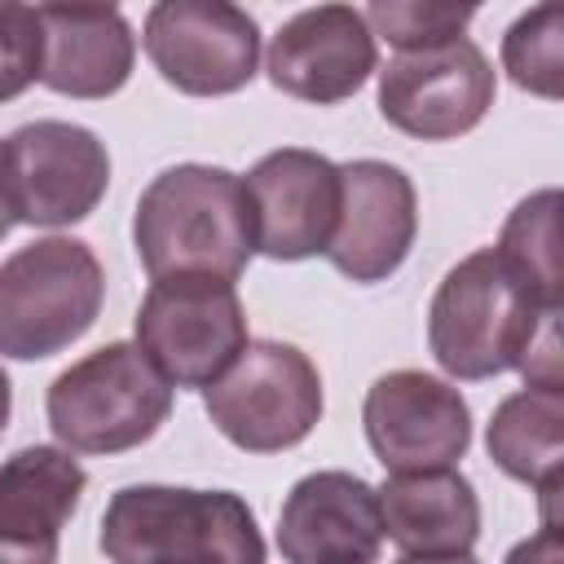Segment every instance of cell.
<instances>
[{"label":"cell","instance_id":"cell-1","mask_svg":"<svg viewBox=\"0 0 564 564\" xmlns=\"http://www.w3.org/2000/svg\"><path fill=\"white\" fill-rule=\"evenodd\" d=\"M132 242L150 278L212 273L238 282L256 251L247 181L212 163L159 172L137 198Z\"/></svg>","mask_w":564,"mask_h":564},{"label":"cell","instance_id":"cell-2","mask_svg":"<svg viewBox=\"0 0 564 564\" xmlns=\"http://www.w3.org/2000/svg\"><path fill=\"white\" fill-rule=\"evenodd\" d=\"M101 555L115 564H260L256 511L234 489L123 485L101 516Z\"/></svg>","mask_w":564,"mask_h":564},{"label":"cell","instance_id":"cell-3","mask_svg":"<svg viewBox=\"0 0 564 564\" xmlns=\"http://www.w3.org/2000/svg\"><path fill=\"white\" fill-rule=\"evenodd\" d=\"M53 436L75 454H123L172 414V379L141 344L115 339L66 366L44 397Z\"/></svg>","mask_w":564,"mask_h":564},{"label":"cell","instance_id":"cell-4","mask_svg":"<svg viewBox=\"0 0 564 564\" xmlns=\"http://www.w3.org/2000/svg\"><path fill=\"white\" fill-rule=\"evenodd\" d=\"M538 304L498 247L463 256L427 304V348L449 379H494L520 366Z\"/></svg>","mask_w":564,"mask_h":564},{"label":"cell","instance_id":"cell-5","mask_svg":"<svg viewBox=\"0 0 564 564\" xmlns=\"http://www.w3.org/2000/svg\"><path fill=\"white\" fill-rule=\"evenodd\" d=\"M106 273L79 238H35L0 264V352L44 361L70 348L101 313Z\"/></svg>","mask_w":564,"mask_h":564},{"label":"cell","instance_id":"cell-6","mask_svg":"<svg viewBox=\"0 0 564 564\" xmlns=\"http://www.w3.org/2000/svg\"><path fill=\"white\" fill-rule=\"evenodd\" d=\"M216 432L247 454H282L322 419V375L295 344L251 339L238 361L203 388Z\"/></svg>","mask_w":564,"mask_h":564},{"label":"cell","instance_id":"cell-7","mask_svg":"<svg viewBox=\"0 0 564 564\" xmlns=\"http://www.w3.org/2000/svg\"><path fill=\"white\" fill-rule=\"evenodd\" d=\"M137 344L172 379V388L216 383L251 344L234 282L212 273L150 278L137 308Z\"/></svg>","mask_w":564,"mask_h":564},{"label":"cell","instance_id":"cell-8","mask_svg":"<svg viewBox=\"0 0 564 564\" xmlns=\"http://www.w3.org/2000/svg\"><path fill=\"white\" fill-rule=\"evenodd\" d=\"M110 185V154L97 132L66 119H35L4 137L9 225L62 229L97 212Z\"/></svg>","mask_w":564,"mask_h":564},{"label":"cell","instance_id":"cell-9","mask_svg":"<svg viewBox=\"0 0 564 564\" xmlns=\"http://www.w3.org/2000/svg\"><path fill=\"white\" fill-rule=\"evenodd\" d=\"M141 48L176 93L229 97L256 79L260 26L238 0H154Z\"/></svg>","mask_w":564,"mask_h":564},{"label":"cell","instance_id":"cell-10","mask_svg":"<svg viewBox=\"0 0 564 564\" xmlns=\"http://www.w3.org/2000/svg\"><path fill=\"white\" fill-rule=\"evenodd\" d=\"M494 66L467 35L401 48L379 70V115L414 141H454L494 106Z\"/></svg>","mask_w":564,"mask_h":564},{"label":"cell","instance_id":"cell-11","mask_svg":"<svg viewBox=\"0 0 564 564\" xmlns=\"http://www.w3.org/2000/svg\"><path fill=\"white\" fill-rule=\"evenodd\" d=\"M361 427L388 471L454 467L471 445V410L449 379L427 370H388L370 383Z\"/></svg>","mask_w":564,"mask_h":564},{"label":"cell","instance_id":"cell-12","mask_svg":"<svg viewBox=\"0 0 564 564\" xmlns=\"http://www.w3.org/2000/svg\"><path fill=\"white\" fill-rule=\"evenodd\" d=\"M256 251L269 260H308L326 256L339 203H344V172L317 150L282 145L269 150L247 176Z\"/></svg>","mask_w":564,"mask_h":564},{"label":"cell","instance_id":"cell-13","mask_svg":"<svg viewBox=\"0 0 564 564\" xmlns=\"http://www.w3.org/2000/svg\"><path fill=\"white\" fill-rule=\"evenodd\" d=\"M264 70L273 88L295 101H313V106L348 101L379 70L375 31L344 0L304 9L286 18L269 40Z\"/></svg>","mask_w":564,"mask_h":564},{"label":"cell","instance_id":"cell-14","mask_svg":"<svg viewBox=\"0 0 564 564\" xmlns=\"http://www.w3.org/2000/svg\"><path fill=\"white\" fill-rule=\"evenodd\" d=\"M339 172H344V203L326 260L344 278L370 286L405 264L419 234V198L397 163L352 159L339 163Z\"/></svg>","mask_w":564,"mask_h":564},{"label":"cell","instance_id":"cell-15","mask_svg":"<svg viewBox=\"0 0 564 564\" xmlns=\"http://www.w3.org/2000/svg\"><path fill=\"white\" fill-rule=\"evenodd\" d=\"M383 546L379 489L352 471H308L278 511V551L291 564H370Z\"/></svg>","mask_w":564,"mask_h":564},{"label":"cell","instance_id":"cell-16","mask_svg":"<svg viewBox=\"0 0 564 564\" xmlns=\"http://www.w3.org/2000/svg\"><path fill=\"white\" fill-rule=\"evenodd\" d=\"M137 62V35L115 4H44L40 9V75L35 84L101 101L115 97Z\"/></svg>","mask_w":564,"mask_h":564},{"label":"cell","instance_id":"cell-17","mask_svg":"<svg viewBox=\"0 0 564 564\" xmlns=\"http://www.w3.org/2000/svg\"><path fill=\"white\" fill-rule=\"evenodd\" d=\"M75 449L26 445L0 467V555L18 564H53L66 520L88 485Z\"/></svg>","mask_w":564,"mask_h":564},{"label":"cell","instance_id":"cell-18","mask_svg":"<svg viewBox=\"0 0 564 564\" xmlns=\"http://www.w3.org/2000/svg\"><path fill=\"white\" fill-rule=\"evenodd\" d=\"M383 538L405 560H471L480 538V498L454 467L388 471L379 485Z\"/></svg>","mask_w":564,"mask_h":564},{"label":"cell","instance_id":"cell-19","mask_svg":"<svg viewBox=\"0 0 564 564\" xmlns=\"http://www.w3.org/2000/svg\"><path fill=\"white\" fill-rule=\"evenodd\" d=\"M494 467L520 485H546L564 471V388L524 383L494 405L485 427Z\"/></svg>","mask_w":564,"mask_h":564},{"label":"cell","instance_id":"cell-20","mask_svg":"<svg viewBox=\"0 0 564 564\" xmlns=\"http://www.w3.org/2000/svg\"><path fill=\"white\" fill-rule=\"evenodd\" d=\"M498 256L524 282L533 304H564V189H533L520 198L498 234Z\"/></svg>","mask_w":564,"mask_h":564},{"label":"cell","instance_id":"cell-21","mask_svg":"<svg viewBox=\"0 0 564 564\" xmlns=\"http://www.w3.org/2000/svg\"><path fill=\"white\" fill-rule=\"evenodd\" d=\"M502 70L529 97L564 101V0H538L502 31Z\"/></svg>","mask_w":564,"mask_h":564},{"label":"cell","instance_id":"cell-22","mask_svg":"<svg viewBox=\"0 0 564 564\" xmlns=\"http://www.w3.org/2000/svg\"><path fill=\"white\" fill-rule=\"evenodd\" d=\"M370 26L392 48H423L467 31L485 0H366Z\"/></svg>","mask_w":564,"mask_h":564},{"label":"cell","instance_id":"cell-23","mask_svg":"<svg viewBox=\"0 0 564 564\" xmlns=\"http://www.w3.org/2000/svg\"><path fill=\"white\" fill-rule=\"evenodd\" d=\"M4 18V97H18L40 75V9L22 0H0Z\"/></svg>","mask_w":564,"mask_h":564},{"label":"cell","instance_id":"cell-24","mask_svg":"<svg viewBox=\"0 0 564 564\" xmlns=\"http://www.w3.org/2000/svg\"><path fill=\"white\" fill-rule=\"evenodd\" d=\"M516 370L524 375V383L564 388V304H538L533 335H529Z\"/></svg>","mask_w":564,"mask_h":564},{"label":"cell","instance_id":"cell-25","mask_svg":"<svg viewBox=\"0 0 564 564\" xmlns=\"http://www.w3.org/2000/svg\"><path fill=\"white\" fill-rule=\"evenodd\" d=\"M538 520H542V529H538V538H529V542H520L516 551H511V560H564V471L555 476V480H546V485H538Z\"/></svg>","mask_w":564,"mask_h":564},{"label":"cell","instance_id":"cell-26","mask_svg":"<svg viewBox=\"0 0 564 564\" xmlns=\"http://www.w3.org/2000/svg\"><path fill=\"white\" fill-rule=\"evenodd\" d=\"M44 4H115V0H44Z\"/></svg>","mask_w":564,"mask_h":564}]
</instances>
